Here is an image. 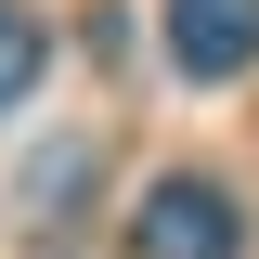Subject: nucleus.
I'll use <instances>...</instances> for the list:
<instances>
[{
    "label": "nucleus",
    "mask_w": 259,
    "mask_h": 259,
    "mask_svg": "<svg viewBox=\"0 0 259 259\" xmlns=\"http://www.w3.org/2000/svg\"><path fill=\"white\" fill-rule=\"evenodd\" d=\"M168 65L182 78H246L259 65V0H168Z\"/></svg>",
    "instance_id": "nucleus-2"
},
{
    "label": "nucleus",
    "mask_w": 259,
    "mask_h": 259,
    "mask_svg": "<svg viewBox=\"0 0 259 259\" xmlns=\"http://www.w3.org/2000/svg\"><path fill=\"white\" fill-rule=\"evenodd\" d=\"M233 246H246V221H233V194L207 168H168L143 194V221H130V259H233Z\"/></svg>",
    "instance_id": "nucleus-1"
},
{
    "label": "nucleus",
    "mask_w": 259,
    "mask_h": 259,
    "mask_svg": "<svg viewBox=\"0 0 259 259\" xmlns=\"http://www.w3.org/2000/svg\"><path fill=\"white\" fill-rule=\"evenodd\" d=\"M39 52H52V39H39V13H13V0H0V104H26Z\"/></svg>",
    "instance_id": "nucleus-3"
}]
</instances>
